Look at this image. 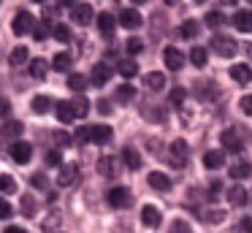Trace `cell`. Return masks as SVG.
<instances>
[{"label":"cell","mask_w":252,"mask_h":233,"mask_svg":"<svg viewBox=\"0 0 252 233\" xmlns=\"http://www.w3.org/2000/svg\"><path fill=\"white\" fill-rule=\"evenodd\" d=\"M165 3H168V5H174V3H179V0H165Z\"/></svg>","instance_id":"54"},{"label":"cell","mask_w":252,"mask_h":233,"mask_svg":"<svg viewBox=\"0 0 252 233\" xmlns=\"http://www.w3.org/2000/svg\"><path fill=\"white\" fill-rule=\"evenodd\" d=\"M55 38H57L60 43H68V41H71V30H68V25H57V27H55Z\"/></svg>","instance_id":"39"},{"label":"cell","mask_w":252,"mask_h":233,"mask_svg":"<svg viewBox=\"0 0 252 233\" xmlns=\"http://www.w3.org/2000/svg\"><path fill=\"white\" fill-rule=\"evenodd\" d=\"M55 141H57V146H71V135L68 133H55Z\"/></svg>","instance_id":"47"},{"label":"cell","mask_w":252,"mask_h":233,"mask_svg":"<svg viewBox=\"0 0 252 233\" xmlns=\"http://www.w3.org/2000/svg\"><path fill=\"white\" fill-rule=\"evenodd\" d=\"M46 163H49V166H63V157H60V152H57V149H49V152H46Z\"/></svg>","instance_id":"43"},{"label":"cell","mask_w":252,"mask_h":233,"mask_svg":"<svg viewBox=\"0 0 252 233\" xmlns=\"http://www.w3.org/2000/svg\"><path fill=\"white\" fill-rule=\"evenodd\" d=\"M241 111H244L247 117H252V95H244V98H241Z\"/></svg>","instance_id":"45"},{"label":"cell","mask_w":252,"mask_h":233,"mask_svg":"<svg viewBox=\"0 0 252 233\" xmlns=\"http://www.w3.org/2000/svg\"><path fill=\"white\" fill-rule=\"evenodd\" d=\"M163 60H165V68L168 70H182L185 68V54H182L176 46H165L163 49Z\"/></svg>","instance_id":"7"},{"label":"cell","mask_w":252,"mask_h":233,"mask_svg":"<svg viewBox=\"0 0 252 233\" xmlns=\"http://www.w3.org/2000/svg\"><path fill=\"white\" fill-rule=\"evenodd\" d=\"M57 182H60V187H76V184L82 182V171H79L76 166H63Z\"/></svg>","instance_id":"6"},{"label":"cell","mask_w":252,"mask_h":233,"mask_svg":"<svg viewBox=\"0 0 252 233\" xmlns=\"http://www.w3.org/2000/svg\"><path fill=\"white\" fill-rule=\"evenodd\" d=\"M98 108H100L103 114H109V111H111V103H109V100H100V103H98Z\"/></svg>","instance_id":"52"},{"label":"cell","mask_w":252,"mask_h":233,"mask_svg":"<svg viewBox=\"0 0 252 233\" xmlns=\"http://www.w3.org/2000/svg\"><path fill=\"white\" fill-rule=\"evenodd\" d=\"M125 49H127V52H130V54H138V52H141V49H144V41H141V38H127Z\"/></svg>","instance_id":"42"},{"label":"cell","mask_w":252,"mask_h":233,"mask_svg":"<svg viewBox=\"0 0 252 233\" xmlns=\"http://www.w3.org/2000/svg\"><path fill=\"white\" fill-rule=\"evenodd\" d=\"M233 25L239 27L241 33H252V11H236Z\"/></svg>","instance_id":"18"},{"label":"cell","mask_w":252,"mask_h":233,"mask_svg":"<svg viewBox=\"0 0 252 233\" xmlns=\"http://www.w3.org/2000/svg\"><path fill=\"white\" fill-rule=\"evenodd\" d=\"M117 70H120L125 79H133V76H138V63L136 60H120V63H117Z\"/></svg>","instance_id":"21"},{"label":"cell","mask_w":252,"mask_h":233,"mask_svg":"<svg viewBox=\"0 0 252 233\" xmlns=\"http://www.w3.org/2000/svg\"><path fill=\"white\" fill-rule=\"evenodd\" d=\"M28 57H30L28 46H14V49H11V54H8L11 65H25V63H28Z\"/></svg>","instance_id":"24"},{"label":"cell","mask_w":252,"mask_h":233,"mask_svg":"<svg viewBox=\"0 0 252 233\" xmlns=\"http://www.w3.org/2000/svg\"><path fill=\"white\" fill-rule=\"evenodd\" d=\"M241 231L252 233V217H244V220H241Z\"/></svg>","instance_id":"51"},{"label":"cell","mask_w":252,"mask_h":233,"mask_svg":"<svg viewBox=\"0 0 252 233\" xmlns=\"http://www.w3.org/2000/svg\"><path fill=\"white\" fill-rule=\"evenodd\" d=\"M6 233H25V228H19V225H8V228H6Z\"/></svg>","instance_id":"53"},{"label":"cell","mask_w":252,"mask_h":233,"mask_svg":"<svg viewBox=\"0 0 252 233\" xmlns=\"http://www.w3.org/2000/svg\"><path fill=\"white\" fill-rule=\"evenodd\" d=\"M8 114H11V103L0 95V117H8Z\"/></svg>","instance_id":"49"},{"label":"cell","mask_w":252,"mask_h":233,"mask_svg":"<svg viewBox=\"0 0 252 233\" xmlns=\"http://www.w3.org/2000/svg\"><path fill=\"white\" fill-rule=\"evenodd\" d=\"M206 25L209 27H222L225 25V14H222V11H209V14H206Z\"/></svg>","instance_id":"35"},{"label":"cell","mask_w":252,"mask_h":233,"mask_svg":"<svg viewBox=\"0 0 252 233\" xmlns=\"http://www.w3.org/2000/svg\"><path fill=\"white\" fill-rule=\"evenodd\" d=\"M133 3H136V5H138V3H147V0H133Z\"/></svg>","instance_id":"55"},{"label":"cell","mask_w":252,"mask_h":233,"mask_svg":"<svg viewBox=\"0 0 252 233\" xmlns=\"http://www.w3.org/2000/svg\"><path fill=\"white\" fill-rule=\"evenodd\" d=\"M222 146H225L228 152H233V155H239V152L244 149V141H241L239 133L230 128V130H225V133H222Z\"/></svg>","instance_id":"11"},{"label":"cell","mask_w":252,"mask_h":233,"mask_svg":"<svg viewBox=\"0 0 252 233\" xmlns=\"http://www.w3.org/2000/svg\"><path fill=\"white\" fill-rule=\"evenodd\" d=\"M168 233H192V228L187 225V222H182V220H174L171 228H168Z\"/></svg>","instance_id":"40"},{"label":"cell","mask_w":252,"mask_h":233,"mask_svg":"<svg viewBox=\"0 0 252 233\" xmlns=\"http://www.w3.org/2000/svg\"><path fill=\"white\" fill-rule=\"evenodd\" d=\"M0 135H3V138H19V135H22V122L6 119V122L0 125Z\"/></svg>","instance_id":"17"},{"label":"cell","mask_w":252,"mask_h":233,"mask_svg":"<svg viewBox=\"0 0 252 233\" xmlns=\"http://www.w3.org/2000/svg\"><path fill=\"white\" fill-rule=\"evenodd\" d=\"M98 27H100V35H103V38H111V35H114V30H117L114 14H109V11L98 14Z\"/></svg>","instance_id":"12"},{"label":"cell","mask_w":252,"mask_h":233,"mask_svg":"<svg viewBox=\"0 0 252 233\" xmlns=\"http://www.w3.org/2000/svg\"><path fill=\"white\" fill-rule=\"evenodd\" d=\"M100 173L111 176V157H100Z\"/></svg>","instance_id":"50"},{"label":"cell","mask_w":252,"mask_h":233,"mask_svg":"<svg viewBox=\"0 0 252 233\" xmlns=\"http://www.w3.org/2000/svg\"><path fill=\"white\" fill-rule=\"evenodd\" d=\"M212 49H214L217 54H222V57H233L239 46H236V41H233L230 35H214V38H212Z\"/></svg>","instance_id":"4"},{"label":"cell","mask_w":252,"mask_h":233,"mask_svg":"<svg viewBox=\"0 0 252 233\" xmlns=\"http://www.w3.org/2000/svg\"><path fill=\"white\" fill-rule=\"evenodd\" d=\"M122 160H125V166L130 168V171H136V168L141 166V157H138V152L133 149V146H125V149H122Z\"/></svg>","instance_id":"22"},{"label":"cell","mask_w":252,"mask_h":233,"mask_svg":"<svg viewBox=\"0 0 252 233\" xmlns=\"http://www.w3.org/2000/svg\"><path fill=\"white\" fill-rule=\"evenodd\" d=\"M73 108H76V117H84V114H87V108H90L87 98H84V95H76V100H73Z\"/></svg>","instance_id":"37"},{"label":"cell","mask_w":252,"mask_h":233,"mask_svg":"<svg viewBox=\"0 0 252 233\" xmlns=\"http://www.w3.org/2000/svg\"><path fill=\"white\" fill-rule=\"evenodd\" d=\"M250 3H252V0H250Z\"/></svg>","instance_id":"59"},{"label":"cell","mask_w":252,"mask_h":233,"mask_svg":"<svg viewBox=\"0 0 252 233\" xmlns=\"http://www.w3.org/2000/svg\"><path fill=\"white\" fill-rule=\"evenodd\" d=\"M149 187L158 190V193H168V190H171V179L165 176V173H160V171H152V173H149Z\"/></svg>","instance_id":"15"},{"label":"cell","mask_w":252,"mask_h":233,"mask_svg":"<svg viewBox=\"0 0 252 233\" xmlns=\"http://www.w3.org/2000/svg\"><path fill=\"white\" fill-rule=\"evenodd\" d=\"M57 119H60L63 125H71L73 119H79V117H76V108H73V103H68V100L57 103Z\"/></svg>","instance_id":"14"},{"label":"cell","mask_w":252,"mask_h":233,"mask_svg":"<svg viewBox=\"0 0 252 233\" xmlns=\"http://www.w3.org/2000/svg\"><path fill=\"white\" fill-rule=\"evenodd\" d=\"M0 193L14 195V193H17V179L8 176V173H3V176H0Z\"/></svg>","instance_id":"30"},{"label":"cell","mask_w":252,"mask_h":233,"mask_svg":"<svg viewBox=\"0 0 252 233\" xmlns=\"http://www.w3.org/2000/svg\"><path fill=\"white\" fill-rule=\"evenodd\" d=\"M109 79H111V68H109L106 63H98V65L93 68V76H90V81H93L95 87H103Z\"/></svg>","instance_id":"13"},{"label":"cell","mask_w":252,"mask_h":233,"mask_svg":"<svg viewBox=\"0 0 252 233\" xmlns=\"http://www.w3.org/2000/svg\"><path fill=\"white\" fill-rule=\"evenodd\" d=\"M230 79H233L236 84H250L252 81V68L247 63H236L233 68H230Z\"/></svg>","instance_id":"10"},{"label":"cell","mask_w":252,"mask_h":233,"mask_svg":"<svg viewBox=\"0 0 252 233\" xmlns=\"http://www.w3.org/2000/svg\"><path fill=\"white\" fill-rule=\"evenodd\" d=\"M106 198H109V203L114 206V209H127V206L133 203V195L127 187H111Z\"/></svg>","instance_id":"3"},{"label":"cell","mask_w":252,"mask_h":233,"mask_svg":"<svg viewBox=\"0 0 252 233\" xmlns=\"http://www.w3.org/2000/svg\"><path fill=\"white\" fill-rule=\"evenodd\" d=\"M111 135H114V133H111L109 125H90V128H79L76 130V138L93 141V144H109Z\"/></svg>","instance_id":"1"},{"label":"cell","mask_w":252,"mask_h":233,"mask_svg":"<svg viewBox=\"0 0 252 233\" xmlns=\"http://www.w3.org/2000/svg\"><path fill=\"white\" fill-rule=\"evenodd\" d=\"M190 63L195 65V68H206V63H209V52H206V49H201V46L190 49Z\"/></svg>","instance_id":"23"},{"label":"cell","mask_w":252,"mask_h":233,"mask_svg":"<svg viewBox=\"0 0 252 233\" xmlns=\"http://www.w3.org/2000/svg\"><path fill=\"white\" fill-rule=\"evenodd\" d=\"M49 19H52V11L46 8V14H44V22H41V25H35V30H33L35 41H44V38L49 35Z\"/></svg>","instance_id":"25"},{"label":"cell","mask_w":252,"mask_h":233,"mask_svg":"<svg viewBox=\"0 0 252 233\" xmlns=\"http://www.w3.org/2000/svg\"><path fill=\"white\" fill-rule=\"evenodd\" d=\"M46 70H49L46 60H30V73H33V79H44Z\"/></svg>","instance_id":"26"},{"label":"cell","mask_w":252,"mask_h":233,"mask_svg":"<svg viewBox=\"0 0 252 233\" xmlns=\"http://www.w3.org/2000/svg\"><path fill=\"white\" fill-rule=\"evenodd\" d=\"M133 95H136V90H133L130 84H122L120 90H117V100H120V103H130Z\"/></svg>","instance_id":"34"},{"label":"cell","mask_w":252,"mask_h":233,"mask_svg":"<svg viewBox=\"0 0 252 233\" xmlns=\"http://www.w3.org/2000/svg\"><path fill=\"white\" fill-rule=\"evenodd\" d=\"M228 173H230V179H244L252 173V168H250V163H233Z\"/></svg>","instance_id":"28"},{"label":"cell","mask_w":252,"mask_h":233,"mask_svg":"<svg viewBox=\"0 0 252 233\" xmlns=\"http://www.w3.org/2000/svg\"><path fill=\"white\" fill-rule=\"evenodd\" d=\"M11 157L19 163V166H25V163H30V157H33V146H30L28 141H14L11 144Z\"/></svg>","instance_id":"8"},{"label":"cell","mask_w":252,"mask_h":233,"mask_svg":"<svg viewBox=\"0 0 252 233\" xmlns=\"http://www.w3.org/2000/svg\"><path fill=\"white\" fill-rule=\"evenodd\" d=\"M185 98H187V92L182 90V87H174V90H171V103H174V106H182Z\"/></svg>","instance_id":"41"},{"label":"cell","mask_w":252,"mask_h":233,"mask_svg":"<svg viewBox=\"0 0 252 233\" xmlns=\"http://www.w3.org/2000/svg\"><path fill=\"white\" fill-rule=\"evenodd\" d=\"M71 16H73L76 25H90L93 16H95V11H93V5H90V3H76L71 8Z\"/></svg>","instance_id":"9"},{"label":"cell","mask_w":252,"mask_h":233,"mask_svg":"<svg viewBox=\"0 0 252 233\" xmlns=\"http://www.w3.org/2000/svg\"><path fill=\"white\" fill-rule=\"evenodd\" d=\"M35 209H38V206H35V200L30 198V195H25V198H22V214L25 217H33Z\"/></svg>","instance_id":"38"},{"label":"cell","mask_w":252,"mask_h":233,"mask_svg":"<svg viewBox=\"0 0 252 233\" xmlns=\"http://www.w3.org/2000/svg\"><path fill=\"white\" fill-rule=\"evenodd\" d=\"M14 35H28L30 30H35V19L30 11H19L17 16H14V25H11Z\"/></svg>","instance_id":"2"},{"label":"cell","mask_w":252,"mask_h":233,"mask_svg":"<svg viewBox=\"0 0 252 233\" xmlns=\"http://www.w3.org/2000/svg\"><path fill=\"white\" fill-rule=\"evenodd\" d=\"M33 3H44V0H33Z\"/></svg>","instance_id":"57"},{"label":"cell","mask_w":252,"mask_h":233,"mask_svg":"<svg viewBox=\"0 0 252 233\" xmlns=\"http://www.w3.org/2000/svg\"><path fill=\"white\" fill-rule=\"evenodd\" d=\"M171 152H174V157H187V152H190V146H187V141L176 138L174 144H171Z\"/></svg>","instance_id":"36"},{"label":"cell","mask_w":252,"mask_h":233,"mask_svg":"<svg viewBox=\"0 0 252 233\" xmlns=\"http://www.w3.org/2000/svg\"><path fill=\"white\" fill-rule=\"evenodd\" d=\"M90 84V79H84L82 73H71L68 76V87H71L73 92H84V87Z\"/></svg>","instance_id":"29"},{"label":"cell","mask_w":252,"mask_h":233,"mask_svg":"<svg viewBox=\"0 0 252 233\" xmlns=\"http://www.w3.org/2000/svg\"><path fill=\"white\" fill-rule=\"evenodd\" d=\"M198 3H203V0H198Z\"/></svg>","instance_id":"58"},{"label":"cell","mask_w":252,"mask_h":233,"mask_svg":"<svg viewBox=\"0 0 252 233\" xmlns=\"http://www.w3.org/2000/svg\"><path fill=\"white\" fill-rule=\"evenodd\" d=\"M52 68L60 70V73H65V70L71 68V54H68V52H60L55 60H52Z\"/></svg>","instance_id":"27"},{"label":"cell","mask_w":252,"mask_h":233,"mask_svg":"<svg viewBox=\"0 0 252 233\" xmlns=\"http://www.w3.org/2000/svg\"><path fill=\"white\" fill-rule=\"evenodd\" d=\"M33 187L35 190H46V176H44V173H35V176H33Z\"/></svg>","instance_id":"48"},{"label":"cell","mask_w":252,"mask_h":233,"mask_svg":"<svg viewBox=\"0 0 252 233\" xmlns=\"http://www.w3.org/2000/svg\"><path fill=\"white\" fill-rule=\"evenodd\" d=\"M203 220L220 222V220H225V211H203Z\"/></svg>","instance_id":"46"},{"label":"cell","mask_w":252,"mask_h":233,"mask_svg":"<svg viewBox=\"0 0 252 233\" xmlns=\"http://www.w3.org/2000/svg\"><path fill=\"white\" fill-rule=\"evenodd\" d=\"M203 166L206 168H222L225 166V155L222 152H217V149H212V152H206V155H203Z\"/></svg>","instance_id":"20"},{"label":"cell","mask_w":252,"mask_h":233,"mask_svg":"<svg viewBox=\"0 0 252 233\" xmlns=\"http://www.w3.org/2000/svg\"><path fill=\"white\" fill-rule=\"evenodd\" d=\"M228 198H230V203H244V200H247V190L239 187V184H233V187L228 190Z\"/></svg>","instance_id":"33"},{"label":"cell","mask_w":252,"mask_h":233,"mask_svg":"<svg viewBox=\"0 0 252 233\" xmlns=\"http://www.w3.org/2000/svg\"><path fill=\"white\" fill-rule=\"evenodd\" d=\"M144 81H147V87H149V90H155V92L165 90V76L160 73V70H152V73H147V76H144Z\"/></svg>","instance_id":"19"},{"label":"cell","mask_w":252,"mask_h":233,"mask_svg":"<svg viewBox=\"0 0 252 233\" xmlns=\"http://www.w3.org/2000/svg\"><path fill=\"white\" fill-rule=\"evenodd\" d=\"M222 3H233V0H222Z\"/></svg>","instance_id":"56"},{"label":"cell","mask_w":252,"mask_h":233,"mask_svg":"<svg viewBox=\"0 0 252 233\" xmlns=\"http://www.w3.org/2000/svg\"><path fill=\"white\" fill-rule=\"evenodd\" d=\"M179 35H182V38H195V35H198V22H195V19H187L185 25L179 27Z\"/></svg>","instance_id":"32"},{"label":"cell","mask_w":252,"mask_h":233,"mask_svg":"<svg viewBox=\"0 0 252 233\" xmlns=\"http://www.w3.org/2000/svg\"><path fill=\"white\" fill-rule=\"evenodd\" d=\"M160 220H163L160 209H155V206H144V209H141V222H144L147 228H158Z\"/></svg>","instance_id":"16"},{"label":"cell","mask_w":252,"mask_h":233,"mask_svg":"<svg viewBox=\"0 0 252 233\" xmlns=\"http://www.w3.org/2000/svg\"><path fill=\"white\" fill-rule=\"evenodd\" d=\"M49 108H52V98L49 95H35L33 98V111L44 114V111H49Z\"/></svg>","instance_id":"31"},{"label":"cell","mask_w":252,"mask_h":233,"mask_svg":"<svg viewBox=\"0 0 252 233\" xmlns=\"http://www.w3.org/2000/svg\"><path fill=\"white\" fill-rule=\"evenodd\" d=\"M117 19H120V25L125 27V30H138V27L144 25V19H141V14H138V8H122Z\"/></svg>","instance_id":"5"},{"label":"cell","mask_w":252,"mask_h":233,"mask_svg":"<svg viewBox=\"0 0 252 233\" xmlns=\"http://www.w3.org/2000/svg\"><path fill=\"white\" fill-rule=\"evenodd\" d=\"M11 214H14L11 203H8V200H0V220H8Z\"/></svg>","instance_id":"44"}]
</instances>
